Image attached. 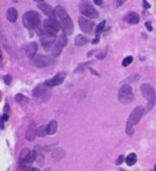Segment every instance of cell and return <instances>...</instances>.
Segmentation results:
<instances>
[{
  "instance_id": "35",
  "label": "cell",
  "mask_w": 156,
  "mask_h": 171,
  "mask_svg": "<svg viewBox=\"0 0 156 171\" xmlns=\"http://www.w3.org/2000/svg\"><path fill=\"white\" fill-rule=\"evenodd\" d=\"M143 2H144L143 6L145 7V8H149V7H150V4H149V3H148L147 1H146V0H143Z\"/></svg>"
},
{
  "instance_id": "23",
  "label": "cell",
  "mask_w": 156,
  "mask_h": 171,
  "mask_svg": "<svg viewBox=\"0 0 156 171\" xmlns=\"http://www.w3.org/2000/svg\"><path fill=\"white\" fill-rule=\"evenodd\" d=\"M52 156H53V158L55 159V160H60V159H62L63 157L65 156V152L63 149H57L54 151Z\"/></svg>"
},
{
  "instance_id": "8",
  "label": "cell",
  "mask_w": 156,
  "mask_h": 171,
  "mask_svg": "<svg viewBox=\"0 0 156 171\" xmlns=\"http://www.w3.org/2000/svg\"><path fill=\"white\" fill-rule=\"evenodd\" d=\"M141 92H142V94H143L144 97L147 99L148 103H149V108H151V107L154 105L155 100H156L155 90H154L153 87L150 86V84H144L141 86Z\"/></svg>"
},
{
  "instance_id": "1",
  "label": "cell",
  "mask_w": 156,
  "mask_h": 171,
  "mask_svg": "<svg viewBox=\"0 0 156 171\" xmlns=\"http://www.w3.org/2000/svg\"><path fill=\"white\" fill-rule=\"evenodd\" d=\"M56 14L58 15V18H60L61 25H62L63 32L65 35H71L74 32V26H73V22L70 18L69 14L67 11L63 8L62 6H57L56 7Z\"/></svg>"
},
{
  "instance_id": "5",
  "label": "cell",
  "mask_w": 156,
  "mask_h": 171,
  "mask_svg": "<svg viewBox=\"0 0 156 171\" xmlns=\"http://www.w3.org/2000/svg\"><path fill=\"white\" fill-rule=\"evenodd\" d=\"M79 10L83 15L88 18H97L99 16V12L92 6L88 0H81L79 3Z\"/></svg>"
},
{
  "instance_id": "3",
  "label": "cell",
  "mask_w": 156,
  "mask_h": 171,
  "mask_svg": "<svg viewBox=\"0 0 156 171\" xmlns=\"http://www.w3.org/2000/svg\"><path fill=\"white\" fill-rule=\"evenodd\" d=\"M144 108L142 106H137L134 110L132 111V113L130 114L128 119V122H127V127H126V131L128 134H133V127L134 125L138 123L141 119L142 115L144 114Z\"/></svg>"
},
{
  "instance_id": "6",
  "label": "cell",
  "mask_w": 156,
  "mask_h": 171,
  "mask_svg": "<svg viewBox=\"0 0 156 171\" xmlns=\"http://www.w3.org/2000/svg\"><path fill=\"white\" fill-rule=\"evenodd\" d=\"M118 97L120 102L122 103H130L134 100V95H133V91H132V87L130 84H124L120 88L119 90V94Z\"/></svg>"
},
{
  "instance_id": "7",
  "label": "cell",
  "mask_w": 156,
  "mask_h": 171,
  "mask_svg": "<svg viewBox=\"0 0 156 171\" xmlns=\"http://www.w3.org/2000/svg\"><path fill=\"white\" fill-rule=\"evenodd\" d=\"M32 95L34 98L41 100V101H46L51 96V90L49 89L47 84H40L36 87L32 91Z\"/></svg>"
},
{
  "instance_id": "25",
  "label": "cell",
  "mask_w": 156,
  "mask_h": 171,
  "mask_svg": "<svg viewBox=\"0 0 156 171\" xmlns=\"http://www.w3.org/2000/svg\"><path fill=\"white\" fill-rule=\"evenodd\" d=\"M15 100H16V102H18L19 104H28V98H26V96H24L22 94H17L16 96H15Z\"/></svg>"
},
{
  "instance_id": "36",
  "label": "cell",
  "mask_w": 156,
  "mask_h": 171,
  "mask_svg": "<svg viewBox=\"0 0 156 171\" xmlns=\"http://www.w3.org/2000/svg\"><path fill=\"white\" fill-rule=\"evenodd\" d=\"M28 171H40V170H38V169H36V168H30Z\"/></svg>"
},
{
  "instance_id": "34",
  "label": "cell",
  "mask_w": 156,
  "mask_h": 171,
  "mask_svg": "<svg viewBox=\"0 0 156 171\" xmlns=\"http://www.w3.org/2000/svg\"><path fill=\"white\" fill-rule=\"evenodd\" d=\"M93 2L95 3V4H97V5H103V0H93Z\"/></svg>"
},
{
  "instance_id": "2",
  "label": "cell",
  "mask_w": 156,
  "mask_h": 171,
  "mask_svg": "<svg viewBox=\"0 0 156 171\" xmlns=\"http://www.w3.org/2000/svg\"><path fill=\"white\" fill-rule=\"evenodd\" d=\"M22 22L26 29L34 30L38 28L41 24V16L36 11H28L22 16Z\"/></svg>"
},
{
  "instance_id": "19",
  "label": "cell",
  "mask_w": 156,
  "mask_h": 171,
  "mask_svg": "<svg viewBox=\"0 0 156 171\" xmlns=\"http://www.w3.org/2000/svg\"><path fill=\"white\" fill-rule=\"evenodd\" d=\"M105 20H103V22L97 26L96 31H95V39L92 41V43L93 44H96L97 42L99 41V37H101V34L103 33V29H105Z\"/></svg>"
},
{
  "instance_id": "21",
  "label": "cell",
  "mask_w": 156,
  "mask_h": 171,
  "mask_svg": "<svg viewBox=\"0 0 156 171\" xmlns=\"http://www.w3.org/2000/svg\"><path fill=\"white\" fill-rule=\"evenodd\" d=\"M88 42V39L85 37V36L82 35H78L76 38H75V44L77 46H83L84 44H86Z\"/></svg>"
},
{
  "instance_id": "17",
  "label": "cell",
  "mask_w": 156,
  "mask_h": 171,
  "mask_svg": "<svg viewBox=\"0 0 156 171\" xmlns=\"http://www.w3.org/2000/svg\"><path fill=\"white\" fill-rule=\"evenodd\" d=\"M36 50H38V45H36V43H34H34L28 44V45L26 46V56H28V58L32 59L34 57V55H36Z\"/></svg>"
},
{
  "instance_id": "18",
  "label": "cell",
  "mask_w": 156,
  "mask_h": 171,
  "mask_svg": "<svg viewBox=\"0 0 156 171\" xmlns=\"http://www.w3.org/2000/svg\"><path fill=\"white\" fill-rule=\"evenodd\" d=\"M6 16H7V20H8L10 22H16V20H17V10L15 8H13V7H10V8H8V10H7Z\"/></svg>"
},
{
  "instance_id": "14",
  "label": "cell",
  "mask_w": 156,
  "mask_h": 171,
  "mask_svg": "<svg viewBox=\"0 0 156 171\" xmlns=\"http://www.w3.org/2000/svg\"><path fill=\"white\" fill-rule=\"evenodd\" d=\"M36 136V124L34 122H32V123L28 124V128H26V138L28 141L32 142L34 140Z\"/></svg>"
},
{
  "instance_id": "38",
  "label": "cell",
  "mask_w": 156,
  "mask_h": 171,
  "mask_svg": "<svg viewBox=\"0 0 156 171\" xmlns=\"http://www.w3.org/2000/svg\"><path fill=\"white\" fill-rule=\"evenodd\" d=\"M13 2H17V0H12Z\"/></svg>"
},
{
  "instance_id": "27",
  "label": "cell",
  "mask_w": 156,
  "mask_h": 171,
  "mask_svg": "<svg viewBox=\"0 0 156 171\" xmlns=\"http://www.w3.org/2000/svg\"><path fill=\"white\" fill-rule=\"evenodd\" d=\"M46 134H48V131H47V127H45V126H41V127H38L36 129V136H38L44 138Z\"/></svg>"
},
{
  "instance_id": "11",
  "label": "cell",
  "mask_w": 156,
  "mask_h": 171,
  "mask_svg": "<svg viewBox=\"0 0 156 171\" xmlns=\"http://www.w3.org/2000/svg\"><path fill=\"white\" fill-rule=\"evenodd\" d=\"M44 27H45V29L52 31V32H54V33L58 32V31L61 29L60 22L54 18H47V20H45V22H44Z\"/></svg>"
},
{
  "instance_id": "20",
  "label": "cell",
  "mask_w": 156,
  "mask_h": 171,
  "mask_svg": "<svg viewBox=\"0 0 156 171\" xmlns=\"http://www.w3.org/2000/svg\"><path fill=\"white\" fill-rule=\"evenodd\" d=\"M57 128H58V123L57 121H55V120H52L51 122H50L49 124H48L47 126V131H48V134H54L56 131H57Z\"/></svg>"
},
{
  "instance_id": "39",
  "label": "cell",
  "mask_w": 156,
  "mask_h": 171,
  "mask_svg": "<svg viewBox=\"0 0 156 171\" xmlns=\"http://www.w3.org/2000/svg\"><path fill=\"white\" fill-rule=\"evenodd\" d=\"M154 171H156V166H155V167H154Z\"/></svg>"
},
{
  "instance_id": "4",
  "label": "cell",
  "mask_w": 156,
  "mask_h": 171,
  "mask_svg": "<svg viewBox=\"0 0 156 171\" xmlns=\"http://www.w3.org/2000/svg\"><path fill=\"white\" fill-rule=\"evenodd\" d=\"M40 40H41V44L43 48L48 51L56 41L55 33L50 30H47V29L42 30L41 33H40Z\"/></svg>"
},
{
  "instance_id": "30",
  "label": "cell",
  "mask_w": 156,
  "mask_h": 171,
  "mask_svg": "<svg viewBox=\"0 0 156 171\" xmlns=\"http://www.w3.org/2000/svg\"><path fill=\"white\" fill-rule=\"evenodd\" d=\"M123 162H124V156L122 155V156H120V157L118 158V160H117L115 164H117V165H120V164H122Z\"/></svg>"
},
{
  "instance_id": "33",
  "label": "cell",
  "mask_w": 156,
  "mask_h": 171,
  "mask_svg": "<svg viewBox=\"0 0 156 171\" xmlns=\"http://www.w3.org/2000/svg\"><path fill=\"white\" fill-rule=\"evenodd\" d=\"M145 26L147 27L148 31H152V26H151V22H146Z\"/></svg>"
},
{
  "instance_id": "31",
  "label": "cell",
  "mask_w": 156,
  "mask_h": 171,
  "mask_svg": "<svg viewBox=\"0 0 156 171\" xmlns=\"http://www.w3.org/2000/svg\"><path fill=\"white\" fill-rule=\"evenodd\" d=\"M4 80H5V82H6V84H10V82H11V76H4Z\"/></svg>"
},
{
  "instance_id": "29",
  "label": "cell",
  "mask_w": 156,
  "mask_h": 171,
  "mask_svg": "<svg viewBox=\"0 0 156 171\" xmlns=\"http://www.w3.org/2000/svg\"><path fill=\"white\" fill-rule=\"evenodd\" d=\"M125 2H126V0H113V5H115V7H120Z\"/></svg>"
},
{
  "instance_id": "16",
  "label": "cell",
  "mask_w": 156,
  "mask_h": 171,
  "mask_svg": "<svg viewBox=\"0 0 156 171\" xmlns=\"http://www.w3.org/2000/svg\"><path fill=\"white\" fill-rule=\"evenodd\" d=\"M124 20L128 24H132V25H136L139 22V16L136 12L134 11H131L128 12L126 15L124 16Z\"/></svg>"
},
{
  "instance_id": "28",
  "label": "cell",
  "mask_w": 156,
  "mask_h": 171,
  "mask_svg": "<svg viewBox=\"0 0 156 171\" xmlns=\"http://www.w3.org/2000/svg\"><path fill=\"white\" fill-rule=\"evenodd\" d=\"M133 61V57L132 56H128L123 60V66H128L129 64H131Z\"/></svg>"
},
{
  "instance_id": "37",
  "label": "cell",
  "mask_w": 156,
  "mask_h": 171,
  "mask_svg": "<svg viewBox=\"0 0 156 171\" xmlns=\"http://www.w3.org/2000/svg\"><path fill=\"white\" fill-rule=\"evenodd\" d=\"M36 1H38V2H43V0H36Z\"/></svg>"
},
{
  "instance_id": "26",
  "label": "cell",
  "mask_w": 156,
  "mask_h": 171,
  "mask_svg": "<svg viewBox=\"0 0 156 171\" xmlns=\"http://www.w3.org/2000/svg\"><path fill=\"white\" fill-rule=\"evenodd\" d=\"M30 153V151L28 149H24L22 151V153H20V155H19V163H22L24 160L26 159V157L28 156V154Z\"/></svg>"
},
{
  "instance_id": "15",
  "label": "cell",
  "mask_w": 156,
  "mask_h": 171,
  "mask_svg": "<svg viewBox=\"0 0 156 171\" xmlns=\"http://www.w3.org/2000/svg\"><path fill=\"white\" fill-rule=\"evenodd\" d=\"M38 7L41 9L46 15H49V16H53L56 13V9H54L51 5L46 4V3H44V2H38Z\"/></svg>"
},
{
  "instance_id": "32",
  "label": "cell",
  "mask_w": 156,
  "mask_h": 171,
  "mask_svg": "<svg viewBox=\"0 0 156 171\" xmlns=\"http://www.w3.org/2000/svg\"><path fill=\"white\" fill-rule=\"evenodd\" d=\"M9 112H10V111H9V106L6 104L4 106V113H3V114H8L9 115Z\"/></svg>"
},
{
  "instance_id": "9",
  "label": "cell",
  "mask_w": 156,
  "mask_h": 171,
  "mask_svg": "<svg viewBox=\"0 0 156 171\" xmlns=\"http://www.w3.org/2000/svg\"><path fill=\"white\" fill-rule=\"evenodd\" d=\"M78 24L79 27L81 29L82 32H84L85 34H91L92 31H93V27H94V22L92 20H89L85 18H82L80 16L78 18Z\"/></svg>"
},
{
  "instance_id": "13",
  "label": "cell",
  "mask_w": 156,
  "mask_h": 171,
  "mask_svg": "<svg viewBox=\"0 0 156 171\" xmlns=\"http://www.w3.org/2000/svg\"><path fill=\"white\" fill-rule=\"evenodd\" d=\"M32 63L34 65H36V67H46L51 63V59L47 56L38 55V56H34L32 59Z\"/></svg>"
},
{
  "instance_id": "22",
  "label": "cell",
  "mask_w": 156,
  "mask_h": 171,
  "mask_svg": "<svg viewBox=\"0 0 156 171\" xmlns=\"http://www.w3.org/2000/svg\"><path fill=\"white\" fill-rule=\"evenodd\" d=\"M36 159V152L34 151H30V153L28 154V156L26 157V159L22 163H20V165H26V164H30L32 163Z\"/></svg>"
},
{
  "instance_id": "24",
  "label": "cell",
  "mask_w": 156,
  "mask_h": 171,
  "mask_svg": "<svg viewBox=\"0 0 156 171\" xmlns=\"http://www.w3.org/2000/svg\"><path fill=\"white\" fill-rule=\"evenodd\" d=\"M136 161H137V156H136V154L132 153L130 154L128 157H127L126 159V162L127 164L129 165V166H132V165H134L135 163H136Z\"/></svg>"
},
{
  "instance_id": "12",
  "label": "cell",
  "mask_w": 156,
  "mask_h": 171,
  "mask_svg": "<svg viewBox=\"0 0 156 171\" xmlns=\"http://www.w3.org/2000/svg\"><path fill=\"white\" fill-rule=\"evenodd\" d=\"M65 80V74L64 72H59L55 76H53L50 80H46L45 84H47L48 87H56V86H59Z\"/></svg>"
},
{
  "instance_id": "10",
  "label": "cell",
  "mask_w": 156,
  "mask_h": 171,
  "mask_svg": "<svg viewBox=\"0 0 156 171\" xmlns=\"http://www.w3.org/2000/svg\"><path fill=\"white\" fill-rule=\"evenodd\" d=\"M67 44V37L65 35H62L60 36V38H59V40H58V42L55 44V46H54L53 48V51H52V53H53V56H59L60 55V53L62 52L63 48L66 46Z\"/></svg>"
}]
</instances>
